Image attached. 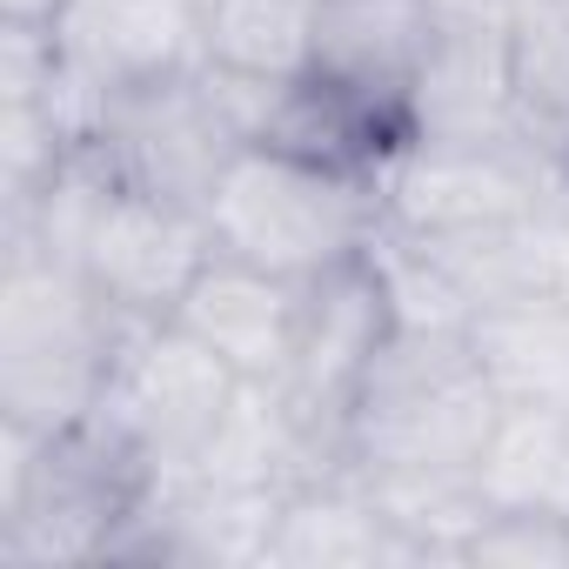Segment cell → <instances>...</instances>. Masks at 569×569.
Returning <instances> with one entry per match:
<instances>
[{
  "label": "cell",
  "instance_id": "1",
  "mask_svg": "<svg viewBox=\"0 0 569 569\" xmlns=\"http://www.w3.org/2000/svg\"><path fill=\"white\" fill-rule=\"evenodd\" d=\"M502 422L489 376L476 369L469 329H389L349 422L342 462L362 489L396 482H476V462Z\"/></svg>",
  "mask_w": 569,
  "mask_h": 569
},
{
  "label": "cell",
  "instance_id": "2",
  "mask_svg": "<svg viewBox=\"0 0 569 569\" xmlns=\"http://www.w3.org/2000/svg\"><path fill=\"white\" fill-rule=\"evenodd\" d=\"M128 322L134 316H121L74 261L8 241V274H0V416L41 436L81 429L108 396Z\"/></svg>",
  "mask_w": 569,
  "mask_h": 569
},
{
  "label": "cell",
  "instance_id": "3",
  "mask_svg": "<svg viewBox=\"0 0 569 569\" xmlns=\"http://www.w3.org/2000/svg\"><path fill=\"white\" fill-rule=\"evenodd\" d=\"M201 214L214 228V254L289 281H322L376 241L382 194L376 174L329 168L296 148H241Z\"/></svg>",
  "mask_w": 569,
  "mask_h": 569
},
{
  "label": "cell",
  "instance_id": "4",
  "mask_svg": "<svg viewBox=\"0 0 569 569\" xmlns=\"http://www.w3.org/2000/svg\"><path fill=\"white\" fill-rule=\"evenodd\" d=\"M234 389H241V376L201 336H188L174 316L168 322L134 316L94 416L134 449V462L148 469V496H161V489H181L194 476Z\"/></svg>",
  "mask_w": 569,
  "mask_h": 569
},
{
  "label": "cell",
  "instance_id": "5",
  "mask_svg": "<svg viewBox=\"0 0 569 569\" xmlns=\"http://www.w3.org/2000/svg\"><path fill=\"white\" fill-rule=\"evenodd\" d=\"M562 188H569V148H556L529 128L489 134V141H422V134H409L376 168L382 221L402 228V234L489 228V221L542 208Z\"/></svg>",
  "mask_w": 569,
  "mask_h": 569
},
{
  "label": "cell",
  "instance_id": "6",
  "mask_svg": "<svg viewBox=\"0 0 569 569\" xmlns=\"http://www.w3.org/2000/svg\"><path fill=\"white\" fill-rule=\"evenodd\" d=\"M516 14L509 0H436L429 48L409 81V134L489 141L522 128L516 101Z\"/></svg>",
  "mask_w": 569,
  "mask_h": 569
},
{
  "label": "cell",
  "instance_id": "7",
  "mask_svg": "<svg viewBox=\"0 0 569 569\" xmlns=\"http://www.w3.org/2000/svg\"><path fill=\"white\" fill-rule=\"evenodd\" d=\"M101 148L128 188H148L181 208H208L214 181L241 154V141L208 88V68L114 94L108 121H101Z\"/></svg>",
  "mask_w": 569,
  "mask_h": 569
},
{
  "label": "cell",
  "instance_id": "8",
  "mask_svg": "<svg viewBox=\"0 0 569 569\" xmlns=\"http://www.w3.org/2000/svg\"><path fill=\"white\" fill-rule=\"evenodd\" d=\"M208 261H214L208 214L161 201L148 188H128V181L108 188L81 241V274L121 316H141V322H168Z\"/></svg>",
  "mask_w": 569,
  "mask_h": 569
},
{
  "label": "cell",
  "instance_id": "9",
  "mask_svg": "<svg viewBox=\"0 0 569 569\" xmlns=\"http://www.w3.org/2000/svg\"><path fill=\"white\" fill-rule=\"evenodd\" d=\"M61 68L88 81L101 101L201 74L208 54V0H68L54 21Z\"/></svg>",
  "mask_w": 569,
  "mask_h": 569
},
{
  "label": "cell",
  "instance_id": "10",
  "mask_svg": "<svg viewBox=\"0 0 569 569\" xmlns=\"http://www.w3.org/2000/svg\"><path fill=\"white\" fill-rule=\"evenodd\" d=\"M174 322L188 336H201L241 382H289L296 349H302V322H309V281L248 268L234 254H214L194 289L181 296Z\"/></svg>",
  "mask_w": 569,
  "mask_h": 569
},
{
  "label": "cell",
  "instance_id": "11",
  "mask_svg": "<svg viewBox=\"0 0 569 569\" xmlns=\"http://www.w3.org/2000/svg\"><path fill=\"white\" fill-rule=\"evenodd\" d=\"M409 241L436 261L462 316L509 309L529 296H562L569 289V188L529 214L462 228V234H409Z\"/></svg>",
  "mask_w": 569,
  "mask_h": 569
},
{
  "label": "cell",
  "instance_id": "12",
  "mask_svg": "<svg viewBox=\"0 0 569 569\" xmlns=\"http://www.w3.org/2000/svg\"><path fill=\"white\" fill-rule=\"evenodd\" d=\"M429 8L436 0H322L309 74L409 128V81L429 48Z\"/></svg>",
  "mask_w": 569,
  "mask_h": 569
},
{
  "label": "cell",
  "instance_id": "13",
  "mask_svg": "<svg viewBox=\"0 0 569 569\" xmlns=\"http://www.w3.org/2000/svg\"><path fill=\"white\" fill-rule=\"evenodd\" d=\"M261 562L296 569H376V562H422V549L396 529V516L349 476H316L281 502V522L268 536Z\"/></svg>",
  "mask_w": 569,
  "mask_h": 569
},
{
  "label": "cell",
  "instance_id": "14",
  "mask_svg": "<svg viewBox=\"0 0 569 569\" xmlns=\"http://www.w3.org/2000/svg\"><path fill=\"white\" fill-rule=\"evenodd\" d=\"M469 349L502 409H569V289L469 316Z\"/></svg>",
  "mask_w": 569,
  "mask_h": 569
},
{
  "label": "cell",
  "instance_id": "15",
  "mask_svg": "<svg viewBox=\"0 0 569 569\" xmlns=\"http://www.w3.org/2000/svg\"><path fill=\"white\" fill-rule=\"evenodd\" d=\"M322 0H208V54L248 74H309Z\"/></svg>",
  "mask_w": 569,
  "mask_h": 569
},
{
  "label": "cell",
  "instance_id": "16",
  "mask_svg": "<svg viewBox=\"0 0 569 569\" xmlns=\"http://www.w3.org/2000/svg\"><path fill=\"white\" fill-rule=\"evenodd\" d=\"M522 128L569 148V0H509Z\"/></svg>",
  "mask_w": 569,
  "mask_h": 569
},
{
  "label": "cell",
  "instance_id": "17",
  "mask_svg": "<svg viewBox=\"0 0 569 569\" xmlns=\"http://www.w3.org/2000/svg\"><path fill=\"white\" fill-rule=\"evenodd\" d=\"M462 562H569V516L556 509H489Z\"/></svg>",
  "mask_w": 569,
  "mask_h": 569
},
{
  "label": "cell",
  "instance_id": "18",
  "mask_svg": "<svg viewBox=\"0 0 569 569\" xmlns=\"http://www.w3.org/2000/svg\"><path fill=\"white\" fill-rule=\"evenodd\" d=\"M68 0H0V21H28V28H54Z\"/></svg>",
  "mask_w": 569,
  "mask_h": 569
},
{
  "label": "cell",
  "instance_id": "19",
  "mask_svg": "<svg viewBox=\"0 0 569 569\" xmlns=\"http://www.w3.org/2000/svg\"><path fill=\"white\" fill-rule=\"evenodd\" d=\"M549 509L569 516V416H562V449H556V476H549Z\"/></svg>",
  "mask_w": 569,
  "mask_h": 569
}]
</instances>
